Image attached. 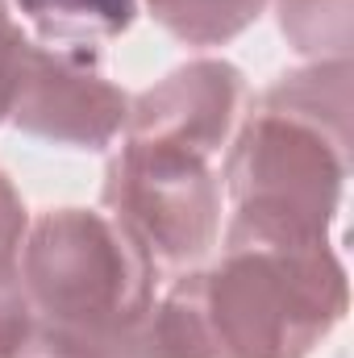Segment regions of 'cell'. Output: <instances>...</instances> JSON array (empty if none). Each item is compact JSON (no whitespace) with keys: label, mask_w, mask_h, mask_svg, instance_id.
Returning a JSON list of instances; mask_svg holds the SVG:
<instances>
[{"label":"cell","mask_w":354,"mask_h":358,"mask_svg":"<svg viewBox=\"0 0 354 358\" xmlns=\"http://www.w3.org/2000/svg\"><path fill=\"white\" fill-rule=\"evenodd\" d=\"M346 317V267L330 242L225 246L155 304L163 358H309Z\"/></svg>","instance_id":"1"},{"label":"cell","mask_w":354,"mask_h":358,"mask_svg":"<svg viewBox=\"0 0 354 358\" xmlns=\"http://www.w3.org/2000/svg\"><path fill=\"white\" fill-rule=\"evenodd\" d=\"M351 176V142L283 108L259 104L225 159V246H317Z\"/></svg>","instance_id":"2"},{"label":"cell","mask_w":354,"mask_h":358,"mask_svg":"<svg viewBox=\"0 0 354 358\" xmlns=\"http://www.w3.org/2000/svg\"><path fill=\"white\" fill-rule=\"evenodd\" d=\"M34 334H117L155 317V259L96 208L42 213L17 250Z\"/></svg>","instance_id":"3"},{"label":"cell","mask_w":354,"mask_h":358,"mask_svg":"<svg viewBox=\"0 0 354 358\" xmlns=\"http://www.w3.org/2000/svg\"><path fill=\"white\" fill-rule=\"evenodd\" d=\"M183 146L125 138L108 159L100 204L138 238L155 267H196L221 234V187L208 167Z\"/></svg>","instance_id":"4"},{"label":"cell","mask_w":354,"mask_h":358,"mask_svg":"<svg viewBox=\"0 0 354 358\" xmlns=\"http://www.w3.org/2000/svg\"><path fill=\"white\" fill-rule=\"evenodd\" d=\"M129 117V96L117 88L88 46H38L29 38L8 121L42 142L104 150Z\"/></svg>","instance_id":"5"},{"label":"cell","mask_w":354,"mask_h":358,"mask_svg":"<svg viewBox=\"0 0 354 358\" xmlns=\"http://www.w3.org/2000/svg\"><path fill=\"white\" fill-rule=\"evenodd\" d=\"M242 104H246V80L234 63L192 59L129 100L121 134L138 142L183 146L200 159H213L221 155V146H229Z\"/></svg>","instance_id":"6"},{"label":"cell","mask_w":354,"mask_h":358,"mask_svg":"<svg viewBox=\"0 0 354 358\" xmlns=\"http://www.w3.org/2000/svg\"><path fill=\"white\" fill-rule=\"evenodd\" d=\"M38 38L55 46H92L134 25L138 0H17Z\"/></svg>","instance_id":"7"},{"label":"cell","mask_w":354,"mask_h":358,"mask_svg":"<svg viewBox=\"0 0 354 358\" xmlns=\"http://www.w3.org/2000/svg\"><path fill=\"white\" fill-rule=\"evenodd\" d=\"M146 13L187 46H225L250 29L271 0H138Z\"/></svg>","instance_id":"8"},{"label":"cell","mask_w":354,"mask_h":358,"mask_svg":"<svg viewBox=\"0 0 354 358\" xmlns=\"http://www.w3.org/2000/svg\"><path fill=\"white\" fill-rule=\"evenodd\" d=\"M283 38L313 59H351V0H279Z\"/></svg>","instance_id":"9"},{"label":"cell","mask_w":354,"mask_h":358,"mask_svg":"<svg viewBox=\"0 0 354 358\" xmlns=\"http://www.w3.org/2000/svg\"><path fill=\"white\" fill-rule=\"evenodd\" d=\"M34 338V308L21 283L17 255H0V358H25Z\"/></svg>","instance_id":"10"},{"label":"cell","mask_w":354,"mask_h":358,"mask_svg":"<svg viewBox=\"0 0 354 358\" xmlns=\"http://www.w3.org/2000/svg\"><path fill=\"white\" fill-rule=\"evenodd\" d=\"M25 46H29V38H25L21 25L8 17V8H0V121H8V108H13V92H17V76H21Z\"/></svg>","instance_id":"11"},{"label":"cell","mask_w":354,"mask_h":358,"mask_svg":"<svg viewBox=\"0 0 354 358\" xmlns=\"http://www.w3.org/2000/svg\"><path fill=\"white\" fill-rule=\"evenodd\" d=\"M29 229V217H25V204L13 187V179L0 171V255H17L21 250V238Z\"/></svg>","instance_id":"12"},{"label":"cell","mask_w":354,"mask_h":358,"mask_svg":"<svg viewBox=\"0 0 354 358\" xmlns=\"http://www.w3.org/2000/svg\"><path fill=\"white\" fill-rule=\"evenodd\" d=\"M0 8H8V0H0Z\"/></svg>","instance_id":"13"}]
</instances>
